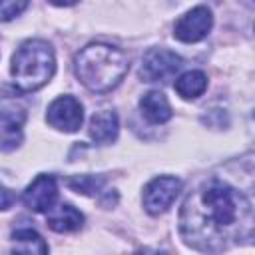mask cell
<instances>
[{"label": "cell", "instance_id": "obj_5", "mask_svg": "<svg viewBox=\"0 0 255 255\" xmlns=\"http://www.w3.org/2000/svg\"><path fill=\"white\" fill-rule=\"evenodd\" d=\"M183 66V60L167 50V48H151L145 52L141 66H139V78L143 82H163L175 76Z\"/></svg>", "mask_w": 255, "mask_h": 255}, {"label": "cell", "instance_id": "obj_17", "mask_svg": "<svg viewBox=\"0 0 255 255\" xmlns=\"http://www.w3.org/2000/svg\"><path fill=\"white\" fill-rule=\"evenodd\" d=\"M14 201H16V191H12L4 183H0V211L10 209L14 205Z\"/></svg>", "mask_w": 255, "mask_h": 255}, {"label": "cell", "instance_id": "obj_8", "mask_svg": "<svg viewBox=\"0 0 255 255\" xmlns=\"http://www.w3.org/2000/svg\"><path fill=\"white\" fill-rule=\"evenodd\" d=\"M58 199V183L54 175L40 173L22 193V201L36 213H48Z\"/></svg>", "mask_w": 255, "mask_h": 255}, {"label": "cell", "instance_id": "obj_1", "mask_svg": "<svg viewBox=\"0 0 255 255\" xmlns=\"http://www.w3.org/2000/svg\"><path fill=\"white\" fill-rule=\"evenodd\" d=\"M179 235L187 247L205 253L251 243L253 205L235 185L209 179L185 197L179 211Z\"/></svg>", "mask_w": 255, "mask_h": 255}, {"label": "cell", "instance_id": "obj_19", "mask_svg": "<svg viewBox=\"0 0 255 255\" xmlns=\"http://www.w3.org/2000/svg\"><path fill=\"white\" fill-rule=\"evenodd\" d=\"M217 2H219V0H217Z\"/></svg>", "mask_w": 255, "mask_h": 255}, {"label": "cell", "instance_id": "obj_6", "mask_svg": "<svg viewBox=\"0 0 255 255\" xmlns=\"http://www.w3.org/2000/svg\"><path fill=\"white\" fill-rule=\"evenodd\" d=\"M46 122L52 128H56L58 131L74 133V131H78L82 128L84 108H82L80 100H76L74 96H60L48 106Z\"/></svg>", "mask_w": 255, "mask_h": 255}, {"label": "cell", "instance_id": "obj_15", "mask_svg": "<svg viewBox=\"0 0 255 255\" xmlns=\"http://www.w3.org/2000/svg\"><path fill=\"white\" fill-rule=\"evenodd\" d=\"M68 187L82 195H96L104 187V179L96 175H74L68 179Z\"/></svg>", "mask_w": 255, "mask_h": 255}, {"label": "cell", "instance_id": "obj_11", "mask_svg": "<svg viewBox=\"0 0 255 255\" xmlns=\"http://www.w3.org/2000/svg\"><path fill=\"white\" fill-rule=\"evenodd\" d=\"M46 225L56 233H72L84 225V215L70 203H60L48 211Z\"/></svg>", "mask_w": 255, "mask_h": 255}, {"label": "cell", "instance_id": "obj_4", "mask_svg": "<svg viewBox=\"0 0 255 255\" xmlns=\"http://www.w3.org/2000/svg\"><path fill=\"white\" fill-rule=\"evenodd\" d=\"M181 179L171 177V175H159L155 179H151L145 189H143V207L149 215H161L165 213L173 201L177 199V195L181 193Z\"/></svg>", "mask_w": 255, "mask_h": 255}, {"label": "cell", "instance_id": "obj_13", "mask_svg": "<svg viewBox=\"0 0 255 255\" xmlns=\"http://www.w3.org/2000/svg\"><path fill=\"white\" fill-rule=\"evenodd\" d=\"M175 92L183 98V100H195L199 98L205 88H207V76L201 70H189L185 74H181L175 80Z\"/></svg>", "mask_w": 255, "mask_h": 255}, {"label": "cell", "instance_id": "obj_18", "mask_svg": "<svg viewBox=\"0 0 255 255\" xmlns=\"http://www.w3.org/2000/svg\"><path fill=\"white\" fill-rule=\"evenodd\" d=\"M50 4H54V6H72V4H76L78 0H48Z\"/></svg>", "mask_w": 255, "mask_h": 255}, {"label": "cell", "instance_id": "obj_10", "mask_svg": "<svg viewBox=\"0 0 255 255\" xmlns=\"http://www.w3.org/2000/svg\"><path fill=\"white\" fill-rule=\"evenodd\" d=\"M120 131V122L116 112L112 110H100L90 118V128L88 133L96 143H112L118 137Z\"/></svg>", "mask_w": 255, "mask_h": 255}, {"label": "cell", "instance_id": "obj_12", "mask_svg": "<svg viewBox=\"0 0 255 255\" xmlns=\"http://www.w3.org/2000/svg\"><path fill=\"white\" fill-rule=\"evenodd\" d=\"M139 110H141V116L149 124H165L173 116L167 98L161 92H155V90H151V92H147V94L141 96Z\"/></svg>", "mask_w": 255, "mask_h": 255}, {"label": "cell", "instance_id": "obj_9", "mask_svg": "<svg viewBox=\"0 0 255 255\" xmlns=\"http://www.w3.org/2000/svg\"><path fill=\"white\" fill-rule=\"evenodd\" d=\"M26 112L16 106L0 108V151H14L24 139Z\"/></svg>", "mask_w": 255, "mask_h": 255}, {"label": "cell", "instance_id": "obj_3", "mask_svg": "<svg viewBox=\"0 0 255 255\" xmlns=\"http://www.w3.org/2000/svg\"><path fill=\"white\" fill-rule=\"evenodd\" d=\"M56 72L54 48L40 38H32L20 44L12 56L10 74L14 86L22 92H36L46 86Z\"/></svg>", "mask_w": 255, "mask_h": 255}, {"label": "cell", "instance_id": "obj_7", "mask_svg": "<svg viewBox=\"0 0 255 255\" xmlns=\"http://www.w3.org/2000/svg\"><path fill=\"white\" fill-rule=\"evenodd\" d=\"M213 26V16L207 6H195L185 12L173 24V38L183 44H193L203 40Z\"/></svg>", "mask_w": 255, "mask_h": 255}, {"label": "cell", "instance_id": "obj_14", "mask_svg": "<svg viewBox=\"0 0 255 255\" xmlns=\"http://www.w3.org/2000/svg\"><path fill=\"white\" fill-rule=\"evenodd\" d=\"M12 251L16 253H48V243L42 239V235L30 227L16 229L12 233Z\"/></svg>", "mask_w": 255, "mask_h": 255}, {"label": "cell", "instance_id": "obj_16", "mask_svg": "<svg viewBox=\"0 0 255 255\" xmlns=\"http://www.w3.org/2000/svg\"><path fill=\"white\" fill-rule=\"evenodd\" d=\"M30 0H0V22H8L20 16L28 8Z\"/></svg>", "mask_w": 255, "mask_h": 255}, {"label": "cell", "instance_id": "obj_2", "mask_svg": "<svg viewBox=\"0 0 255 255\" xmlns=\"http://www.w3.org/2000/svg\"><path fill=\"white\" fill-rule=\"evenodd\" d=\"M128 70V56L110 44H90L74 58L76 78L94 94H106L118 88Z\"/></svg>", "mask_w": 255, "mask_h": 255}]
</instances>
